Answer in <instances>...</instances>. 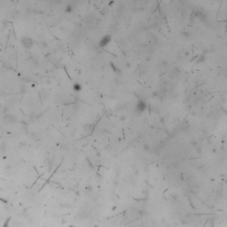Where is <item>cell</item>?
I'll list each match as a JSON object with an SVG mask.
<instances>
[{
  "label": "cell",
  "mask_w": 227,
  "mask_h": 227,
  "mask_svg": "<svg viewBox=\"0 0 227 227\" xmlns=\"http://www.w3.org/2000/svg\"><path fill=\"white\" fill-rule=\"evenodd\" d=\"M20 43L27 49L32 48L33 45H34V40L31 37H29V36H23L22 38L20 39Z\"/></svg>",
  "instance_id": "1"
},
{
  "label": "cell",
  "mask_w": 227,
  "mask_h": 227,
  "mask_svg": "<svg viewBox=\"0 0 227 227\" xmlns=\"http://www.w3.org/2000/svg\"><path fill=\"white\" fill-rule=\"evenodd\" d=\"M73 11H74V6L72 5H68L65 7V12L67 13H73Z\"/></svg>",
  "instance_id": "6"
},
{
  "label": "cell",
  "mask_w": 227,
  "mask_h": 227,
  "mask_svg": "<svg viewBox=\"0 0 227 227\" xmlns=\"http://www.w3.org/2000/svg\"><path fill=\"white\" fill-rule=\"evenodd\" d=\"M73 90L75 91V92H80L82 91V85L79 84V83H75L73 84Z\"/></svg>",
  "instance_id": "5"
},
{
  "label": "cell",
  "mask_w": 227,
  "mask_h": 227,
  "mask_svg": "<svg viewBox=\"0 0 227 227\" xmlns=\"http://www.w3.org/2000/svg\"><path fill=\"white\" fill-rule=\"evenodd\" d=\"M5 121L8 123H16L17 118L16 116H14L13 114H7L6 116L5 117Z\"/></svg>",
  "instance_id": "4"
},
{
  "label": "cell",
  "mask_w": 227,
  "mask_h": 227,
  "mask_svg": "<svg viewBox=\"0 0 227 227\" xmlns=\"http://www.w3.org/2000/svg\"><path fill=\"white\" fill-rule=\"evenodd\" d=\"M146 109V103L144 100H142V99H139L136 104V112L140 114H142Z\"/></svg>",
  "instance_id": "2"
},
{
  "label": "cell",
  "mask_w": 227,
  "mask_h": 227,
  "mask_svg": "<svg viewBox=\"0 0 227 227\" xmlns=\"http://www.w3.org/2000/svg\"><path fill=\"white\" fill-rule=\"evenodd\" d=\"M111 36H109V35H106V36H104L102 38L100 39V41H99V47H101V48H104V47H106V46L109 44V43L111 42Z\"/></svg>",
  "instance_id": "3"
},
{
  "label": "cell",
  "mask_w": 227,
  "mask_h": 227,
  "mask_svg": "<svg viewBox=\"0 0 227 227\" xmlns=\"http://www.w3.org/2000/svg\"><path fill=\"white\" fill-rule=\"evenodd\" d=\"M121 120L123 121V120H125V116H123L122 118H121Z\"/></svg>",
  "instance_id": "7"
}]
</instances>
